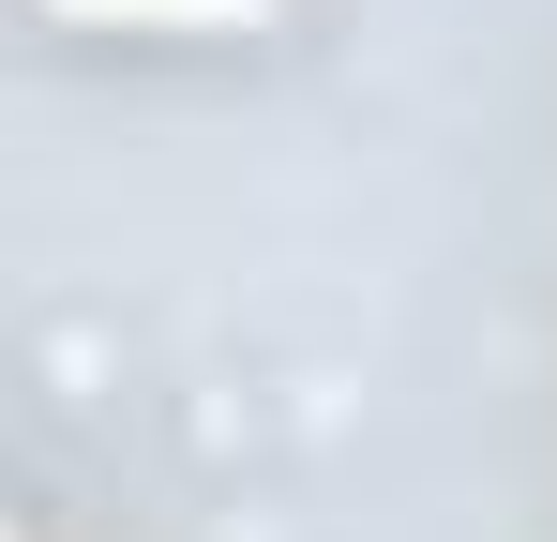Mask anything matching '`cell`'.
<instances>
[{
  "instance_id": "cell-1",
  "label": "cell",
  "mask_w": 557,
  "mask_h": 542,
  "mask_svg": "<svg viewBox=\"0 0 557 542\" xmlns=\"http://www.w3.org/2000/svg\"><path fill=\"white\" fill-rule=\"evenodd\" d=\"M61 15H166V30H226V15H257V0H61Z\"/></svg>"
}]
</instances>
